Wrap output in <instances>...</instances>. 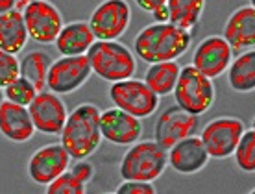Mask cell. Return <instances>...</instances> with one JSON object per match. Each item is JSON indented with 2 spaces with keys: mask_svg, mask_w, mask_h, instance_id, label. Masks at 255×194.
I'll use <instances>...</instances> for the list:
<instances>
[{
  "mask_svg": "<svg viewBox=\"0 0 255 194\" xmlns=\"http://www.w3.org/2000/svg\"><path fill=\"white\" fill-rule=\"evenodd\" d=\"M37 129L26 105L4 100L0 103V135L11 142L30 141Z\"/></svg>",
  "mask_w": 255,
  "mask_h": 194,
  "instance_id": "obj_17",
  "label": "cell"
},
{
  "mask_svg": "<svg viewBox=\"0 0 255 194\" xmlns=\"http://www.w3.org/2000/svg\"><path fill=\"white\" fill-rule=\"evenodd\" d=\"M233 157L239 170L246 174H255V129H244L243 137L233 152Z\"/></svg>",
  "mask_w": 255,
  "mask_h": 194,
  "instance_id": "obj_25",
  "label": "cell"
},
{
  "mask_svg": "<svg viewBox=\"0 0 255 194\" xmlns=\"http://www.w3.org/2000/svg\"><path fill=\"white\" fill-rule=\"evenodd\" d=\"M115 194H155V187L150 181L122 180V183L115 189Z\"/></svg>",
  "mask_w": 255,
  "mask_h": 194,
  "instance_id": "obj_29",
  "label": "cell"
},
{
  "mask_svg": "<svg viewBox=\"0 0 255 194\" xmlns=\"http://www.w3.org/2000/svg\"><path fill=\"white\" fill-rule=\"evenodd\" d=\"M15 6V0H0V13L9 11Z\"/></svg>",
  "mask_w": 255,
  "mask_h": 194,
  "instance_id": "obj_33",
  "label": "cell"
},
{
  "mask_svg": "<svg viewBox=\"0 0 255 194\" xmlns=\"http://www.w3.org/2000/svg\"><path fill=\"white\" fill-rule=\"evenodd\" d=\"M252 129H255V116H254V120H252Z\"/></svg>",
  "mask_w": 255,
  "mask_h": 194,
  "instance_id": "obj_37",
  "label": "cell"
},
{
  "mask_svg": "<svg viewBox=\"0 0 255 194\" xmlns=\"http://www.w3.org/2000/svg\"><path fill=\"white\" fill-rule=\"evenodd\" d=\"M211 155L205 148L202 137H185L168 148V165L178 174L191 176L204 170L209 163Z\"/></svg>",
  "mask_w": 255,
  "mask_h": 194,
  "instance_id": "obj_16",
  "label": "cell"
},
{
  "mask_svg": "<svg viewBox=\"0 0 255 194\" xmlns=\"http://www.w3.org/2000/svg\"><path fill=\"white\" fill-rule=\"evenodd\" d=\"M172 93L176 105L198 116L211 109L217 97L213 80L198 71L194 65H187L179 71V78Z\"/></svg>",
  "mask_w": 255,
  "mask_h": 194,
  "instance_id": "obj_5",
  "label": "cell"
},
{
  "mask_svg": "<svg viewBox=\"0 0 255 194\" xmlns=\"http://www.w3.org/2000/svg\"><path fill=\"white\" fill-rule=\"evenodd\" d=\"M198 128V115L187 113L179 105L166 107L155 120L153 126V139L163 148H172L176 142L185 137H191Z\"/></svg>",
  "mask_w": 255,
  "mask_h": 194,
  "instance_id": "obj_14",
  "label": "cell"
},
{
  "mask_svg": "<svg viewBox=\"0 0 255 194\" xmlns=\"http://www.w3.org/2000/svg\"><path fill=\"white\" fill-rule=\"evenodd\" d=\"M100 131L104 141L117 146H129L140 139L142 124L140 118L113 105L109 109L100 111Z\"/></svg>",
  "mask_w": 255,
  "mask_h": 194,
  "instance_id": "obj_15",
  "label": "cell"
},
{
  "mask_svg": "<svg viewBox=\"0 0 255 194\" xmlns=\"http://www.w3.org/2000/svg\"><path fill=\"white\" fill-rule=\"evenodd\" d=\"M244 129V122L237 116H217L204 126L202 141L211 157L228 159L235 152Z\"/></svg>",
  "mask_w": 255,
  "mask_h": 194,
  "instance_id": "obj_8",
  "label": "cell"
},
{
  "mask_svg": "<svg viewBox=\"0 0 255 194\" xmlns=\"http://www.w3.org/2000/svg\"><path fill=\"white\" fill-rule=\"evenodd\" d=\"M93 74L104 82H121L131 78L137 71V59L126 45L117 41L96 39L87 50Z\"/></svg>",
  "mask_w": 255,
  "mask_h": 194,
  "instance_id": "obj_3",
  "label": "cell"
},
{
  "mask_svg": "<svg viewBox=\"0 0 255 194\" xmlns=\"http://www.w3.org/2000/svg\"><path fill=\"white\" fill-rule=\"evenodd\" d=\"M95 41L96 37L91 30L89 20H72L69 24H63L54 45L61 56H82L87 54Z\"/></svg>",
  "mask_w": 255,
  "mask_h": 194,
  "instance_id": "obj_19",
  "label": "cell"
},
{
  "mask_svg": "<svg viewBox=\"0 0 255 194\" xmlns=\"http://www.w3.org/2000/svg\"><path fill=\"white\" fill-rule=\"evenodd\" d=\"M59 137L72 159H87L102 142L100 109L89 102L76 105L67 116Z\"/></svg>",
  "mask_w": 255,
  "mask_h": 194,
  "instance_id": "obj_2",
  "label": "cell"
},
{
  "mask_svg": "<svg viewBox=\"0 0 255 194\" xmlns=\"http://www.w3.org/2000/svg\"><path fill=\"white\" fill-rule=\"evenodd\" d=\"M131 7L126 0H102L91 13L89 26L96 39L117 41L129 28Z\"/></svg>",
  "mask_w": 255,
  "mask_h": 194,
  "instance_id": "obj_9",
  "label": "cell"
},
{
  "mask_svg": "<svg viewBox=\"0 0 255 194\" xmlns=\"http://www.w3.org/2000/svg\"><path fill=\"white\" fill-rule=\"evenodd\" d=\"M228 84L235 93L255 91V48L241 52L228 69Z\"/></svg>",
  "mask_w": 255,
  "mask_h": 194,
  "instance_id": "obj_21",
  "label": "cell"
},
{
  "mask_svg": "<svg viewBox=\"0 0 255 194\" xmlns=\"http://www.w3.org/2000/svg\"><path fill=\"white\" fill-rule=\"evenodd\" d=\"M22 15L30 39L39 45H54L63 28V17L56 4L50 0H32Z\"/></svg>",
  "mask_w": 255,
  "mask_h": 194,
  "instance_id": "obj_10",
  "label": "cell"
},
{
  "mask_svg": "<svg viewBox=\"0 0 255 194\" xmlns=\"http://www.w3.org/2000/svg\"><path fill=\"white\" fill-rule=\"evenodd\" d=\"M252 194H255V189H254V191H252Z\"/></svg>",
  "mask_w": 255,
  "mask_h": 194,
  "instance_id": "obj_38",
  "label": "cell"
},
{
  "mask_svg": "<svg viewBox=\"0 0 255 194\" xmlns=\"http://www.w3.org/2000/svg\"><path fill=\"white\" fill-rule=\"evenodd\" d=\"M153 19H155V22H168L170 20V17H168V9H166V6L159 7V9H155V11L152 13Z\"/></svg>",
  "mask_w": 255,
  "mask_h": 194,
  "instance_id": "obj_32",
  "label": "cell"
},
{
  "mask_svg": "<svg viewBox=\"0 0 255 194\" xmlns=\"http://www.w3.org/2000/svg\"><path fill=\"white\" fill-rule=\"evenodd\" d=\"M32 0H15V9H19V11H24L26 7H28V4H30Z\"/></svg>",
  "mask_w": 255,
  "mask_h": 194,
  "instance_id": "obj_34",
  "label": "cell"
},
{
  "mask_svg": "<svg viewBox=\"0 0 255 194\" xmlns=\"http://www.w3.org/2000/svg\"><path fill=\"white\" fill-rule=\"evenodd\" d=\"M70 154L63 144H45L32 154L28 161V176L35 185L46 187L48 183L69 170Z\"/></svg>",
  "mask_w": 255,
  "mask_h": 194,
  "instance_id": "obj_12",
  "label": "cell"
},
{
  "mask_svg": "<svg viewBox=\"0 0 255 194\" xmlns=\"http://www.w3.org/2000/svg\"><path fill=\"white\" fill-rule=\"evenodd\" d=\"M20 76V61L15 54L0 48V87L4 89Z\"/></svg>",
  "mask_w": 255,
  "mask_h": 194,
  "instance_id": "obj_28",
  "label": "cell"
},
{
  "mask_svg": "<svg viewBox=\"0 0 255 194\" xmlns=\"http://www.w3.org/2000/svg\"><path fill=\"white\" fill-rule=\"evenodd\" d=\"M192 35L189 30L174 22H153L142 28L133 41V52L146 63L176 61L191 48Z\"/></svg>",
  "mask_w": 255,
  "mask_h": 194,
  "instance_id": "obj_1",
  "label": "cell"
},
{
  "mask_svg": "<svg viewBox=\"0 0 255 194\" xmlns=\"http://www.w3.org/2000/svg\"><path fill=\"white\" fill-rule=\"evenodd\" d=\"M48 194H83L85 193V183L78 180L76 176L69 170H65L63 174L58 176L56 180L46 185Z\"/></svg>",
  "mask_w": 255,
  "mask_h": 194,
  "instance_id": "obj_27",
  "label": "cell"
},
{
  "mask_svg": "<svg viewBox=\"0 0 255 194\" xmlns=\"http://www.w3.org/2000/svg\"><path fill=\"white\" fill-rule=\"evenodd\" d=\"M168 167V150L155 141H137L129 144L119 167L122 180L153 181L161 178Z\"/></svg>",
  "mask_w": 255,
  "mask_h": 194,
  "instance_id": "obj_4",
  "label": "cell"
},
{
  "mask_svg": "<svg viewBox=\"0 0 255 194\" xmlns=\"http://www.w3.org/2000/svg\"><path fill=\"white\" fill-rule=\"evenodd\" d=\"M181 67L178 61H159V63H150L144 74V82L148 87L157 95V97H166L170 95L176 87V82L179 78Z\"/></svg>",
  "mask_w": 255,
  "mask_h": 194,
  "instance_id": "obj_22",
  "label": "cell"
},
{
  "mask_svg": "<svg viewBox=\"0 0 255 194\" xmlns=\"http://www.w3.org/2000/svg\"><path fill=\"white\" fill-rule=\"evenodd\" d=\"M52 58L43 50L28 52L24 58L20 59V76L30 80L37 91L46 89V78L50 71Z\"/></svg>",
  "mask_w": 255,
  "mask_h": 194,
  "instance_id": "obj_24",
  "label": "cell"
},
{
  "mask_svg": "<svg viewBox=\"0 0 255 194\" xmlns=\"http://www.w3.org/2000/svg\"><path fill=\"white\" fill-rule=\"evenodd\" d=\"M135 4H137L142 11L153 13L155 9L166 6V0H135Z\"/></svg>",
  "mask_w": 255,
  "mask_h": 194,
  "instance_id": "obj_31",
  "label": "cell"
},
{
  "mask_svg": "<svg viewBox=\"0 0 255 194\" xmlns=\"http://www.w3.org/2000/svg\"><path fill=\"white\" fill-rule=\"evenodd\" d=\"M115 107L128 111L137 118H148L159 107V97L153 93L144 80H135L133 76L113 82L108 91Z\"/></svg>",
  "mask_w": 255,
  "mask_h": 194,
  "instance_id": "obj_6",
  "label": "cell"
},
{
  "mask_svg": "<svg viewBox=\"0 0 255 194\" xmlns=\"http://www.w3.org/2000/svg\"><path fill=\"white\" fill-rule=\"evenodd\" d=\"M28 30H26L24 15L19 9L0 13V48L9 54H19L24 50L28 43Z\"/></svg>",
  "mask_w": 255,
  "mask_h": 194,
  "instance_id": "obj_20",
  "label": "cell"
},
{
  "mask_svg": "<svg viewBox=\"0 0 255 194\" xmlns=\"http://www.w3.org/2000/svg\"><path fill=\"white\" fill-rule=\"evenodd\" d=\"M37 93L39 91L35 89V85L30 80H26L24 76H19L17 80H13L7 87H4V97H6V100L20 103V105H26V107L32 103V100L35 98Z\"/></svg>",
  "mask_w": 255,
  "mask_h": 194,
  "instance_id": "obj_26",
  "label": "cell"
},
{
  "mask_svg": "<svg viewBox=\"0 0 255 194\" xmlns=\"http://www.w3.org/2000/svg\"><path fill=\"white\" fill-rule=\"evenodd\" d=\"M93 69H91L87 54L82 56H61L52 61L48 78H46V89L56 95H70L76 93L80 87L89 82Z\"/></svg>",
  "mask_w": 255,
  "mask_h": 194,
  "instance_id": "obj_7",
  "label": "cell"
},
{
  "mask_svg": "<svg viewBox=\"0 0 255 194\" xmlns=\"http://www.w3.org/2000/svg\"><path fill=\"white\" fill-rule=\"evenodd\" d=\"M233 61V48L224 35H207L202 39L192 54V63L198 71L204 72L211 80L228 72Z\"/></svg>",
  "mask_w": 255,
  "mask_h": 194,
  "instance_id": "obj_13",
  "label": "cell"
},
{
  "mask_svg": "<svg viewBox=\"0 0 255 194\" xmlns=\"http://www.w3.org/2000/svg\"><path fill=\"white\" fill-rule=\"evenodd\" d=\"M224 37L233 52L255 48V9L252 6L237 7L224 24Z\"/></svg>",
  "mask_w": 255,
  "mask_h": 194,
  "instance_id": "obj_18",
  "label": "cell"
},
{
  "mask_svg": "<svg viewBox=\"0 0 255 194\" xmlns=\"http://www.w3.org/2000/svg\"><path fill=\"white\" fill-rule=\"evenodd\" d=\"M250 6H252L255 9V0H250Z\"/></svg>",
  "mask_w": 255,
  "mask_h": 194,
  "instance_id": "obj_36",
  "label": "cell"
},
{
  "mask_svg": "<svg viewBox=\"0 0 255 194\" xmlns=\"http://www.w3.org/2000/svg\"><path fill=\"white\" fill-rule=\"evenodd\" d=\"M170 22L191 32L200 22L205 9V0H166Z\"/></svg>",
  "mask_w": 255,
  "mask_h": 194,
  "instance_id": "obj_23",
  "label": "cell"
},
{
  "mask_svg": "<svg viewBox=\"0 0 255 194\" xmlns=\"http://www.w3.org/2000/svg\"><path fill=\"white\" fill-rule=\"evenodd\" d=\"M70 172L76 176L78 180H82L85 185L95 178V167L87 159H76V163L70 167Z\"/></svg>",
  "mask_w": 255,
  "mask_h": 194,
  "instance_id": "obj_30",
  "label": "cell"
},
{
  "mask_svg": "<svg viewBox=\"0 0 255 194\" xmlns=\"http://www.w3.org/2000/svg\"><path fill=\"white\" fill-rule=\"evenodd\" d=\"M28 111L35 129L45 135H59L69 116L65 102L52 91H39L28 105Z\"/></svg>",
  "mask_w": 255,
  "mask_h": 194,
  "instance_id": "obj_11",
  "label": "cell"
},
{
  "mask_svg": "<svg viewBox=\"0 0 255 194\" xmlns=\"http://www.w3.org/2000/svg\"><path fill=\"white\" fill-rule=\"evenodd\" d=\"M6 100V97H4V91H2V87H0V103Z\"/></svg>",
  "mask_w": 255,
  "mask_h": 194,
  "instance_id": "obj_35",
  "label": "cell"
}]
</instances>
